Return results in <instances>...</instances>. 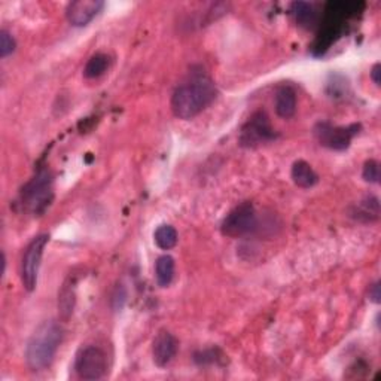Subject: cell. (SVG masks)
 I'll list each match as a JSON object with an SVG mask.
<instances>
[{
  "label": "cell",
  "mask_w": 381,
  "mask_h": 381,
  "mask_svg": "<svg viewBox=\"0 0 381 381\" xmlns=\"http://www.w3.org/2000/svg\"><path fill=\"white\" fill-rule=\"evenodd\" d=\"M218 89L215 82L204 74L194 76L185 84L179 85L172 96V111L179 119H192L215 101Z\"/></svg>",
  "instance_id": "obj_1"
},
{
  "label": "cell",
  "mask_w": 381,
  "mask_h": 381,
  "mask_svg": "<svg viewBox=\"0 0 381 381\" xmlns=\"http://www.w3.org/2000/svg\"><path fill=\"white\" fill-rule=\"evenodd\" d=\"M63 341V329L54 320L43 322L30 338L26 348L27 367L33 371L47 370Z\"/></svg>",
  "instance_id": "obj_2"
},
{
  "label": "cell",
  "mask_w": 381,
  "mask_h": 381,
  "mask_svg": "<svg viewBox=\"0 0 381 381\" xmlns=\"http://www.w3.org/2000/svg\"><path fill=\"white\" fill-rule=\"evenodd\" d=\"M53 197V176L48 170H40L23 188L20 194V204L32 215H40L51 204Z\"/></svg>",
  "instance_id": "obj_3"
},
{
  "label": "cell",
  "mask_w": 381,
  "mask_h": 381,
  "mask_svg": "<svg viewBox=\"0 0 381 381\" xmlns=\"http://www.w3.org/2000/svg\"><path fill=\"white\" fill-rule=\"evenodd\" d=\"M259 230L258 213L252 203L246 201L228 213L221 225V231L225 237L241 238L250 236Z\"/></svg>",
  "instance_id": "obj_4"
},
{
  "label": "cell",
  "mask_w": 381,
  "mask_h": 381,
  "mask_svg": "<svg viewBox=\"0 0 381 381\" xmlns=\"http://www.w3.org/2000/svg\"><path fill=\"white\" fill-rule=\"evenodd\" d=\"M48 241H50L48 234H39L28 243V246L24 250L21 261V282L24 289L28 292H33L38 286V276L42 264V256L45 248L48 245Z\"/></svg>",
  "instance_id": "obj_5"
},
{
  "label": "cell",
  "mask_w": 381,
  "mask_h": 381,
  "mask_svg": "<svg viewBox=\"0 0 381 381\" xmlns=\"http://www.w3.org/2000/svg\"><path fill=\"white\" fill-rule=\"evenodd\" d=\"M74 370L82 380H100L108 371V356L104 350L97 346H88L82 348L74 360Z\"/></svg>",
  "instance_id": "obj_6"
},
{
  "label": "cell",
  "mask_w": 381,
  "mask_h": 381,
  "mask_svg": "<svg viewBox=\"0 0 381 381\" xmlns=\"http://www.w3.org/2000/svg\"><path fill=\"white\" fill-rule=\"evenodd\" d=\"M360 126L353 124L348 127H337L329 123H319L314 127L317 142L332 150H344L352 143L353 137L359 133Z\"/></svg>",
  "instance_id": "obj_7"
},
{
  "label": "cell",
  "mask_w": 381,
  "mask_h": 381,
  "mask_svg": "<svg viewBox=\"0 0 381 381\" xmlns=\"http://www.w3.org/2000/svg\"><path fill=\"white\" fill-rule=\"evenodd\" d=\"M276 139L270 119L265 112L259 111L252 118H249L245 127L241 128L240 134V145L245 148H255L261 143H267Z\"/></svg>",
  "instance_id": "obj_8"
},
{
  "label": "cell",
  "mask_w": 381,
  "mask_h": 381,
  "mask_svg": "<svg viewBox=\"0 0 381 381\" xmlns=\"http://www.w3.org/2000/svg\"><path fill=\"white\" fill-rule=\"evenodd\" d=\"M104 4L100 0H76L66 8V18L74 27H84L93 21Z\"/></svg>",
  "instance_id": "obj_9"
},
{
  "label": "cell",
  "mask_w": 381,
  "mask_h": 381,
  "mask_svg": "<svg viewBox=\"0 0 381 381\" xmlns=\"http://www.w3.org/2000/svg\"><path fill=\"white\" fill-rule=\"evenodd\" d=\"M177 348L179 343L173 333L167 331L160 332L154 343H152V356H154V362L161 368L167 367L177 355Z\"/></svg>",
  "instance_id": "obj_10"
},
{
  "label": "cell",
  "mask_w": 381,
  "mask_h": 381,
  "mask_svg": "<svg viewBox=\"0 0 381 381\" xmlns=\"http://www.w3.org/2000/svg\"><path fill=\"white\" fill-rule=\"evenodd\" d=\"M274 108L276 114L283 118L289 119L292 118L297 112V93L292 87L282 85L276 91V97H274Z\"/></svg>",
  "instance_id": "obj_11"
},
{
  "label": "cell",
  "mask_w": 381,
  "mask_h": 381,
  "mask_svg": "<svg viewBox=\"0 0 381 381\" xmlns=\"http://www.w3.org/2000/svg\"><path fill=\"white\" fill-rule=\"evenodd\" d=\"M291 13L298 26L304 28H313L319 23V12L313 4L294 2L291 5Z\"/></svg>",
  "instance_id": "obj_12"
},
{
  "label": "cell",
  "mask_w": 381,
  "mask_h": 381,
  "mask_svg": "<svg viewBox=\"0 0 381 381\" xmlns=\"http://www.w3.org/2000/svg\"><path fill=\"white\" fill-rule=\"evenodd\" d=\"M291 176H292L294 184L299 188H311L319 182V176L313 170V167L302 160L294 162Z\"/></svg>",
  "instance_id": "obj_13"
},
{
  "label": "cell",
  "mask_w": 381,
  "mask_h": 381,
  "mask_svg": "<svg viewBox=\"0 0 381 381\" xmlns=\"http://www.w3.org/2000/svg\"><path fill=\"white\" fill-rule=\"evenodd\" d=\"M175 259L170 255H162L155 263V279L160 287H169L175 279Z\"/></svg>",
  "instance_id": "obj_14"
},
{
  "label": "cell",
  "mask_w": 381,
  "mask_h": 381,
  "mask_svg": "<svg viewBox=\"0 0 381 381\" xmlns=\"http://www.w3.org/2000/svg\"><path fill=\"white\" fill-rule=\"evenodd\" d=\"M109 65H111L109 55L101 54V53L94 54L85 65L84 76L87 79H97V78H100L101 74H104L106 72H108Z\"/></svg>",
  "instance_id": "obj_15"
},
{
  "label": "cell",
  "mask_w": 381,
  "mask_h": 381,
  "mask_svg": "<svg viewBox=\"0 0 381 381\" xmlns=\"http://www.w3.org/2000/svg\"><path fill=\"white\" fill-rule=\"evenodd\" d=\"M154 240L155 245L161 249V250H170L177 245V231L176 228L169 225V223H162L160 225L155 233H154Z\"/></svg>",
  "instance_id": "obj_16"
},
{
  "label": "cell",
  "mask_w": 381,
  "mask_h": 381,
  "mask_svg": "<svg viewBox=\"0 0 381 381\" xmlns=\"http://www.w3.org/2000/svg\"><path fill=\"white\" fill-rule=\"evenodd\" d=\"M358 215L359 218L360 216H367L368 221H372V219H378V215H380V204H378V200L375 197H370L367 198V200L362 201L359 204V209H358Z\"/></svg>",
  "instance_id": "obj_17"
},
{
  "label": "cell",
  "mask_w": 381,
  "mask_h": 381,
  "mask_svg": "<svg viewBox=\"0 0 381 381\" xmlns=\"http://www.w3.org/2000/svg\"><path fill=\"white\" fill-rule=\"evenodd\" d=\"M15 48H17V42H15L8 30L4 28L2 32H0V57L6 58L15 51Z\"/></svg>",
  "instance_id": "obj_18"
},
{
  "label": "cell",
  "mask_w": 381,
  "mask_h": 381,
  "mask_svg": "<svg viewBox=\"0 0 381 381\" xmlns=\"http://www.w3.org/2000/svg\"><path fill=\"white\" fill-rule=\"evenodd\" d=\"M362 177H363L365 182H368V184H378V182H380V165H378V162L374 161V160H370V161L365 162Z\"/></svg>",
  "instance_id": "obj_19"
},
{
  "label": "cell",
  "mask_w": 381,
  "mask_h": 381,
  "mask_svg": "<svg viewBox=\"0 0 381 381\" xmlns=\"http://www.w3.org/2000/svg\"><path fill=\"white\" fill-rule=\"evenodd\" d=\"M381 298V294H380V283L377 282V283H374L372 286H371V289H370V299L372 301V302H375V304H380V299Z\"/></svg>",
  "instance_id": "obj_20"
},
{
  "label": "cell",
  "mask_w": 381,
  "mask_h": 381,
  "mask_svg": "<svg viewBox=\"0 0 381 381\" xmlns=\"http://www.w3.org/2000/svg\"><path fill=\"white\" fill-rule=\"evenodd\" d=\"M371 79L374 81L375 85L380 87V84H381V66L378 63L374 65L371 69Z\"/></svg>",
  "instance_id": "obj_21"
}]
</instances>
